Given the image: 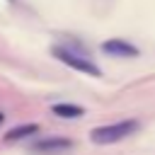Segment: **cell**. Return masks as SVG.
I'll use <instances>...</instances> for the list:
<instances>
[{
  "mask_svg": "<svg viewBox=\"0 0 155 155\" xmlns=\"http://www.w3.org/2000/svg\"><path fill=\"white\" fill-rule=\"evenodd\" d=\"M136 131H138V121H116V124H107V126L92 128L90 138H92V143L109 145V143L124 140L126 136H131V133H136Z\"/></svg>",
  "mask_w": 155,
  "mask_h": 155,
  "instance_id": "6da1fadb",
  "label": "cell"
},
{
  "mask_svg": "<svg viewBox=\"0 0 155 155\" xmlns=\"http://www.w3.org/2000/svg\"><path fill=\"white\" fill-rule=\"evenodd\" d=\"M51 53H53L58 61H63L65 65H70L73 70H78V73L94 75V78H99V75H102V70H99V68H97L92 61H87V58H82V56H78V53L68 51L65 46H53V48H51Z\"/></svg>",
  "mask_w": 155,
  "mask_h": 155,
  "instance_id": "7a4b0ae2",
  "label": "cell"
},
{
  "mask_svg": "<svg viewBox=\"0 0 155 155\" xmlns=\"http://www.w3.org/2000/svg\"><path fill=\"white\" fill-rule=\"evenodd\" d=\"M102 51L104 53H111V56H119V58H131V56H138V48L124 39H109L102 44Z\"/></svg>",
  "mask_w": 155,
  "mask_h": 155,
  "instance_id": "3957f363",
  "label": "cell"
},
{
  "mask_svg": "<svg viewBox=\"0 0 155 155\" xmlns=\"http://www.w3.org/2000/svg\"><path fill=\"white\" fill-rule=\"evenodd\" d=\"M73 143L68 138H46V140H39L34 145V153H44V155H53V153H61V150H68Z\"/></svg>",
  "mask_w": 155,
  "mask_h": 155,
  "instance_id": "277c9868",
  "label": "cell"
},
{
  "mask_svg": "<svg viewBox=\"0 0 155 155\" xmlns=\"http://www.w3.org/2000/svg\"><path fill=\"white\" fill-rule=\"evenodd\" d=\"M39 133V126L36 124H24V126H17V128H10L5 133V140H19L24 136H36Z\"/></svg>",
  "mask_w": 155,
  "mask_h": 155,
  "instance_id": "5b68a950",
  "label": "cell"
},
{
  "mask_svg": "<svg viewBox=\"0 0 155 155\" xmlns=\"http://www.w3.org/2000/svg\"><path fill=\"white\" fill-rule=\"evenodd\" d=\"M53 114L56 116H63V119H78V116L85 114V109L78 107V104H56L53 107Z\"/></svg>",
  "mask_w": 155,
  "mask_h": 155,
  "instance_id": "8992f818",
  "label": "cell"
},
{
  "mask_svg": "<svg viewBox=\"0 0 155 155\" xmlns=\"http://www.w3.org/2000/svg\"><path fill=\"white\" fill-rule=\"evenodd\" d=\"M0 124H2V114H0Z\"/></svg>",
  "mask_w": 155,
  "mask_h": 155,
  "instance_id": "52a82bcc",
  "label": "cell"
}]
</instances>
